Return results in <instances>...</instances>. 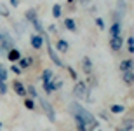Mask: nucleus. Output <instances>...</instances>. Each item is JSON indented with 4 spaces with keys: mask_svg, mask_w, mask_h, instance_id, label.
Returning <instances> with one entry per match:
<instances>
[{
    "mask_svg": "<svg viewBox=\"0 0 134 131\" xmlns=\"http://www.w3.org/2000/svg\"><path fill=\"white\" fill-rule=\"evenodd\" d=\"M70 110H71V114H73V116L80 117V119L84 121L87 131L98 129V121H96V117L92 116L89 110H85V108L80 105V103H77V101H71V103H70Z\"/></svg>",
    "mask_w": 134,
    "mask_h": 131,
    "instance_id": "obj_1",
    "label": "nucleus"
},
{
    "mask_svg": "<svg viewBox=\"0 0 134 131\" xmlns=\"http://www.w3.org/2000/svg\"><path fill=\"white\" fill-rule=\"evenodd\" d=\"M44 42L45 44H47V54H49V58H51V61H52V63H54L56 66H63V61L59 60V56L56 54V51H54V47H52V45H51V42H49V39H47V33H44Z\"/></svg>",
    "mask_w": 134,
    "mask_h": 131,
    "instance_id": "obj_2",
    "label": "nucleus"
},
{
    "mask_svg": "<svg viewBox=\"0 0 134 131\" xmlns=\"http://www.w3.org/2000/svg\"><path fill=\"white\" fill-rule=\"evenodd\" d=\"M40 107H42L44 114L47 116V119H49L51 122H56V112H54V107L51 105L47 100H44V98H40Z\"/></svg>",
    "mask_w": 134,
    "mask_h": 131,
    "instance_id": "obj_3",
    "label": "nucleus"
},
{
    "mask_svg": "<svg viewBox=\"0 0 134 131\" xmlns=\"http://www.w3.org/2000/svg\"><path fill=\"white\" fill-rule=\"evenodd\" d=\"M73 95L77 98H89V87L85 82H77L73 87Z\"/></svg>",
    "mask_w": 134,
    "mask_h": 131,
    "instance_id": "obj_4",
    "label": "nucleus"
},
{
    "mask_svg": "<svg viewBox=\"0 0 134 131\" xmlns=\"http://www.w3.org/2000/svg\"><path fill=\"white\" fill-rule=\"evenodd\" d=\"M52 79H54V74H52V70H44V74H42V84H44V89L45 93H52L51 91V82H52Z\"/></svg>",
    "mask_w": 134,
    "mask_h": 131,
    "instance_id": "obj_5",
    "label": "nucleus"
},
{
    "mask_svg": "<svg viewBox=\"0 0 134 131\" xmlns=\"http://www.w3.org/2000/svg\"><path fill=\"white\" fill-rule=\"evenodd\" d=\"M12 49V39H10L9 33H2V37H0V51H9Z\"/></svg>",
    "mask_w": 134,
    "mask_h": 131,
    "instance_id": "obj_6",
    "label": "nucleus"
},
{
    "mask_svg": "<svg viewBox=\"0 0 134 131\" xmlns=\"http://www.w3.org/2000/svg\"><path fill=\"white\" fill-rule=\"evenodd\" d=\"M122 44H124V39H122L120 35L111 37V39H110V47H111V51H115V53L122 49Z\"/></svg>",
    "mask_w": 134,
    "mask_h": 131,
    "instance_id": "obj_7",
    "label": "nucleus"
},
{
    "mask_svg": "<svg viewBox=\"0 0 134 131\" xmlns=\"http://www.w3.org/2000/svg\"><path fill=\"white\" fill-rule=\"evenodd\" d=\"M30 44L33 49H42V45H44V37L38 35V33H35V35L30 37Z\"/></svg>",
    "mask_w": 134,
    "mask_h": 131,
    "instance_id": "obj_8",
    "label": "nucleus"
},
{
    "mask_svg": "<svg viewBox=\"0 0 134 131\" xmlns=\"http://www.w3.org/2000/svg\"><path fill=\"white\" fill-rule=\"evenodd\" d=\"M82 68H84V72L87 74V75L92 74V61H91L89 56H84V60H82Z\"/></svg>",
    "mask_w": 134,
    "mask_h": 131,
    "instance_id": "obj_9",
    "label": "nucleus"
},
{
    "mask_svg": "<svg viewBox=\"0 0 134 131\" xmlns=\"http://www.w3.org/2000/svg\"><path fill=\"white\" fill-rule=\"evenodd\" d=\"M12 87H14V91H16V95H18V96H26V87L23 86V82H21V81H14Z\"/></svg>",
    "mask_w": 134,
    "mask_h": 131,
    "instance_id": "obj_10",
    "label": "nucleus"
},
{
    "mask_svg": "<svg viewBox=\"0 0 134 131\" xmlns=\"http://www.w3.org/2000/svg\"><path fill=\"white\" fill-rule=\"evenodd\" d=\"M7 58H9V61H12V63H16V61L21 58V53L16 47H12V49H9V54H7Z\"/></svg>",
    "mask_w": 134,
    "mask_h": 131,
    "instance_id": "obj_11",
    "label": "nucleus"
},
{
    "mask_svg": "<svg viewBox=\"0 0 134 131\" xmlns=\"http://www.w3.org/2000/svg\"><path fill=\"white\" fill-rule=\"evenodd\" d=\"M68 42L65 40V39H59V40L56 42V49L59 51V53H66V51H68Z\"/></svg>",
    "mask_w": 134,
    "mask_h": 131,
    "instance_id": "obj_12",
    "label": "nucleus"
},
{
    "mask_svg": "<svg viewBox=\"0 0 134 131\" xmlns=\"http://www.w3.org/2000/svg\"><path fill=\"white\" fill-rule=\"evenodd\" d=\"M65 28L68 32H77V23H75V19L66 18V19H65Z\"/></svg>",
    "mask_w": 134,
    "mask_h": 131,
    "instance_id": "obj_13",
    "label": "nucleus"
},
{
    "mask_svg": "<svg viewBox=\"0 0 134 131\" xmlns=\"http://www.w3.org/2000/svg\"><path fill=\"white\" fill-rule=\"evenodd\" d=\"M110 35L111 37L120 35V21H113V25L110 26Z\"/></svg>",
    "mask_w": 134,
    "mask_h": 131,
    "instance_id": "obj_14",
    "label": "nucleus"
},
{
    "mask_svg": "<svg viewBox=\"0 0 134 131\" xmlns=\"http://www.w3.org/2000/svg\"><path fill=\"white\" fill-rule=\"evenodd\" d=\"M30 23H31V25L35 26V30L38 32V35H44V33H45V30H44V26L40 25V21H38V18H33V19H31Z\"/></svg>",
    "mask_w": 134,
    "mask_h": 131,
    "instance_id": "obj_15",
    "label": "nucleus"
},
{
    "mask_svg": "<svg viewBox=\"0 0 134 131\" xmlns=\"http://www.w3.org/2000/svg\"><path fill=\"white\" fill-rule=\"evenodd\" d=\"M132 65H134L132 58H129V60H124L122 63H120V70H122V72H125V70H132Z\"/></svg>",
    "mask_w": 134,
    "mask_h": 131,
    "instance_id": "obj_16",
    "label": "nucleus"
},
{
    "mask_svg": "<svg viewBox=\"0 0 134 131\" xmlns=\"http://www.w3.org/2000/svg\"><path fill=\"white\" fill-rule=\"evenodd\" d=\"M132 81H134L132 70H125V72H124V82L127 84V86H132Z\"/></svg>",
    "mask_w": 134,
    "mask_h": 131,
    "instance_id": "obj_17",
    "label": "nucleus"
},
{
    "mask_svg": "<svg viewBox=\"0 0 134 131\" xmlns=\"http://www.w3.org/2000/svg\"><path fill=\"white\" fill-rule=\"evenodd\" d=\"M19 63H18V66H19L21 70H23V68H28V66L31 65V58H19Z\"/></svg>",
    "mask_w": 134,
    "mask_h": 131,
    "instance_id": "obj_18",
    "label": "nucleus"
},
{
    "mask_svg": "<svg viewBox=\"0 0 134 131\" xmlns=\"http://www.w3.org/2000/svg\"><path fill=\"white\" fill-rule=\"evenodd\" d=\"M73 119H75V126H77V129H79V131H87V128H85L84 121H82V119H80V117L73 116Z\"/></svg>",
    "mask_w": 134,
    "mask_h": 131,
    "instance_id": "obj_19",
    "label": "nucleus"
},
{
    "mask_svg": "<svg viewBox=\"0 0 134 131\" xmlns=\"http://www.w3.org/2000/svg\"><path fill=\"white\" fill-rule=\"evenodd\" d=\"M61 12H63V9H61L59 4H54V5H52V16H54L56 19H58V18H61Z\"/></svg>",
    "mask_w": 134,
    "mask_h": 131,
    "instance_id": "obj_20",
    "label": "nucleus"
},
{
    "mask_svg": "<svg viewBox=\"0 0 134 131\" xmlns=\"http://www.w3.org/2000/svg\"><path fill=\"white\" fill-rule=\"evenodd\" d=\"M110 110H111V114H122V112L125 110V107L124 105H117V103H115V105L110 107Z\"/></svg>",
    "mask_w": 134,
    "mask_h": 131,
    "instance_id": "obj_21",
    "label": "nucleus"
},
{
    "mask_svg": "<svg viewBox=\"0 0 134 131\" xmlns=\"http://www.w3.org/2000/svg\"><path fill=\"white\" fill-rule=\"evenodd\" d=\"M26 95H30L31 98H37V96H38V95H37V89H35V86H31V84L26 87Z\"/></svg>",
    "mask_w": 134,
    "mask_h": 131,
    "instance_id": "obj_22",
    "label": "nucleus"
},
{
    "mask_svg": "<svg viewBox=\"0 0 134 131\" xmlns=\"http://www.w3.org/2000/svg\"><path fill=\"white\" fill-rule=\"evenodd\" d=\"M0 81H7V68L0 63Z\"/></svg>",
    "mask_w": 134,
    "mask_h": 131,
    "instance_id": "obj_23",
    "label": "nucleus"
},
{
    "mask_svg": "<svg viewBox=\"0 0 134 131\" xmlns=\"http://www.w3.org/2000/svg\"><path fill=\"white\" fill-rule=\"evenodd\" d=\"M25 16H26V19H28V21H31L33 18H37V11H35V9H28Z\"/></svg>",
    "mask_w": 134,
    "mask_h": 131,
    "instance_id": "obj_24",
    "label": "nucleus"
},
{
    "mask_svg": "<svg viewBox=\"0 0 134 131\" xmlns=\"http://www.w3.org/2000/svg\"><path fill=\"white\" fill-rule=\"evenodd\" d=\"M127 49L129 53H134V37H127Z\"/></svg>",
    "mask_w": 134,
    "mask_h": 131,
    "instance_id": "obj_25",
    "label": "nucleus"
},
{
    "mask_svg": "<svg viewBox=\"0 0 134 131\" xmlns=\"http://www.w3.org/2000/svg\"><path fill=\"white\" fill-rule=\"evenodd\" d=\"M25 107L28 108V110H33V108H35V103H33V100H30V98H26V100H25Z\"/></svg>",
    "mask_w": 134,
    "mask_h": 131,
    "instance_id": "obj_26",
    "label": "nucleus"
},
{
    "mask_svg": "<svg viewBox=\"0 0 134 131\" xmlns=\"http://www.w3.org/2000/svg\"><path fill=\"white\" fill-rule=\"evenodd\" d=\"M0 95H2V96L7 95V86H5V81H0Z\"/></svg>",
    "mask_w": 134,
    "mask_h": 131,
    "instance_id": "obj_27",
    "label": "nucleus"
},
{
    "mask_svg": "<svg viewBox=\"0 0 134 131\" xmlns=\"http://www.w3.org/2000/svg\"><path fill=\"white\" fill-rule=\"evenodd\" d=\"M96 26H98V28H99V30H104V21L101 19V18H96Z\"/></svg>",
    "mask_w": 134,
    "mask_h": 131,
    "instance_id": "obj_28",
    "label": "nucleus"
},
{
    "mask_svg": "<svg viewBox=\"0 0 134 131\" xmlns=\"http://www.w3.org/2000/svg\"><path fill=\"white\" fill-rule=\"evenodd\" d=\"M124 124H125V131H131V129H132V119H129V121L125 119Z\"/></svg>",
    "mask_w": 134,
    "mask_h": 131,
    "instance_id": "obj_29",
    "label": "nucleus"
},
{
    "mask_svg": "<svg viewBox=\"0 0 134 131\" xmlns=\"http://www.w3.org/2000/svg\"><path fill=\"white\" fill-rule=\"evenodd\" d=\"M0 14H4V16H9V9H7V7H5L4 4L0 5Z\"/></svg>",
    "mask_w": 134,
    "mask_h": 131,
    "instance_id": "obj_30",
    "label": "nucleus"
},
{
    "mask_svg": "<svg viewBox=\"0 0 134 131\" xmlns=\"http://www.w3.org/2000/svg\"><path fill=\"white\" fill-rule=\"evenodd\" d=\"M10 70L14 72L16 75H19V74H21V68H19V66H18V65H16V63H14V65H12V66H10Z\"/></svg>",
    "mask_w": 134,
    "mask_h": 131,
    "instance_id": "obj_31",
    "label": "nucleus"
},
{
    "mask_svg": "<svg viewBox=\"0 0 134 131\" xmlns=\"http://www.w3.org/2000/svg\"><path fill=\"white\" fill-rule=\"evenodd\" d=\"M68 74L71 75V79H73V81H77V72H75L71 66H68Z\"/></svg>",
    "mask_w": 134,
    "mask_h": 131,
    "instance_id": "obj_32",
    "label": "nucleus"
},
{
    "mask_svg": "<svg viewBox=\"0 0 134 131\" xmlns=\"http://www.w3.org/2000/svg\"><path fill=\"white\" fill-rule=\"evenodd\" d=\"M119 5H120V11L124 12V11H125V4H124V0H119Z\"/></svg>",
    "mask_w": 134,
    "mask_h": 131,
    "instance_id": "obj_33",
    "label": "nucleus"
},
{
    "mask_svg": "<svg viewBox=\"0 0 134 131\" xmlns=\"http://www.w3.org/2000/svg\"><path fill=\"white\" fill-rule=\"evenodd\" d=\"M10 5H12V7H18V5H19V0H10Z\"/></svg>",
    "mask_w": 134,
    "mask_h": 131,
    "instance_id": "obj_34",
    "label": "nucleus"
},
{
    "mask_svg": "<svg viewBox=\"0 0 134 131\" xmlns=\"http://www.w3.org/2000/svg\"><path fill=\"white\" fill-rule=\"evenodd\" d=\"M80 2H82V4H84V5H85V4H89L91 0H80Z\"/></svg>",
    "mask_w": 134,
    "mask_h": 131,
    "instance_id": "obj_35",
    "label": "nucleus"
},
{
    "mask_svg": "<svg viewBox=\"0 0 134 131\" xmlns=\"http://www.w3.org/2000/svg\"><path fill=\"white\" fill-rule=\"evenodd\" d=\"M73 2H75V0H68V4H70V5H71V4H73Z\"/></svg>",
    "mask_w": 134,
    "mask_h": 131,
    "instance_id": "obj_36",
    "label": "nucleus"
},
{
    "mask_svg": "<svg viewBox=\"0 0 134 131\" xmlns=\"http://www.w3.org/2000/svg\"><path fill=\"white\" fill-rule=\"evenodd\" d=\"M0 129H2V122H0Z\"/></svg>",
    "mask_w": 134,
    "mask_h": 131,
    "instance_id": "obj_37",
    "label": "nucleus"
},
{
    "mask_svg": "<svg viewBox=\"0 0 134 131\" xmlns=\"http://www.w3.org/2000/svg\"><path fill=\"white\" fill-rule=\"evenodd\" d=\"M98 131H101V129H98Z\"/></svg>",
    "mask_w": 134,
    "mask_h": 131,
    "instance_id": "obj_38",
    "label": "nucleus"
}]
</instances>
